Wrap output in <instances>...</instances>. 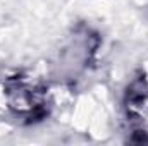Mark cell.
<instances>
[{
    "label": "cell",
    "mask_w": 148,
    "mask_h": 146,
    "mask_svg": "<svg viewBox=\"0 0 148 146\" xmlns=\"http://www.w3.org/2000/svg\"><path fill=\"white\" fill-rule=\"evenodd\" d=\"M3 93L10 112L26 124L43 120L50 112V102L45 88L23 76L7 77L3 83Z\"/></svg>",
    "instance_id": "6da1fadb"
},
{
    "label": "cell",
    "mask_w": 148,
    "mask_h": 146,
    "mask_svg": "<svg viewBox=\"0 0 148 146\" xmlns=\"http://www.w3.org/2000/svg\"><path fill=\"white\" fill-rule=\"evenodd\" d=\"M148 102V79L145 74H138L126 88L124 93V110L127 117L140 115L141 108Z\"/></svg>",
    "instance_id": "3957f363"
},
{
    "label": "cell",
    "mask_w": 148,
    "mask_h": 146,
    "mask_svg": "<svg viewBox=\"0 0 148 146\" xmlns=\"http://www.w3.org/2000/svg\"><path fill=\"white\" fill-rule=\"evenodd\" d=\"M98 45L100 40L95 33H91V29L84 26L74 29V33L69 36L66 45L60 48L57 59V67L62 79L73 81L79 74L84 72L91 64Z\"/></svg>",
    "instance_id": "7a4b0ae2"
}]
</instances>
